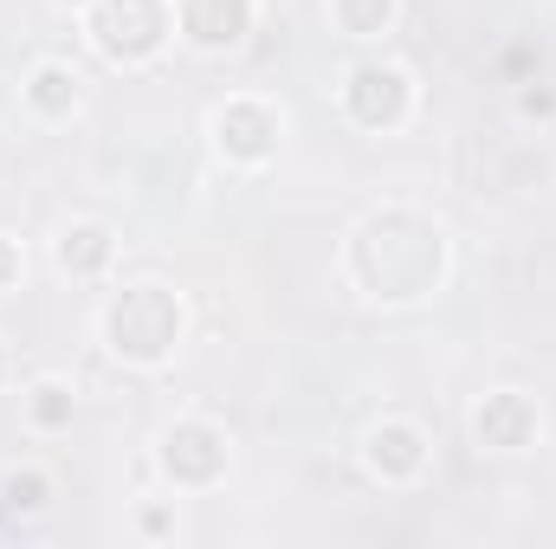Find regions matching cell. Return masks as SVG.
<instances>
[{
	"label": "cell",
	"instance_id": "obj_15",
	"mask_svg": "<svg viewBox=\"0 0 556 549\" xmlns=\"http://www.w3.org/2000/svg\"><path fill=\"white\" fill-rule=\"evenodd\" d=\"M13 278H20V246H13V240H0V291H7Z\"/></svg>",
	"mask_w": 556,
	"mask_h": 549
},
{
	"label": "cell",
	"instance_id": "obj_12",
	"mask_svg": "<svg viewBox=\"0 0 556 549\" xmlns=\"http://www.w3.org/2000/svg\"><path fill=\"white\" fill-rule=\"evenodd\" d=\"M337 20H343V33L369 39V33H382L395 20V0H337Z\"/></svg>",
	"mask_w": 556,
	"mask_h": 549
},
{
	"label": "cell",
	"instance_id": "obj_2",
	"mask_svg": "<svg viewBox=\"0 0 556 549\" xmlns=\"http://www.w3.org/2000/svg\"><path fill=\"white\" fill-rule=\"evenodd\" d=\"M104 336H111V349L130 356V362H162V356L175 349V336H181V304H175V291H162V284H130V291L104 310Z\"/></svg>",
	"mask_w": 556,
	"mask_h": 549
},
{
	"label": "cell",
	"instance_id": "obj_4",
	"mask_svg": "<svg viewBox=\"0 0 556 549\" xmlns=\"http://www.w3.org/2000/svg\"><path fill=\"white\" fill-rule=\"evenodd\" d=\"M343 104H350V117L363 130H389V124L408 117V72H395V65H356L350 85H343Z\"/></svg>",
	"mask_w": 556,
	"mask_h": 549
},
{
	"label": "cell",
	"instance_id": "obj_7",
	"mask_svg": "<svg viewBox=\"0 0 556 549\" xmlns=\"http://www.w3.org/2000/svg\"><path fill=\"white\" fill-rule=\"evenodd\" d=\"M472 433H479V446H492V452H518V446H531V433H538V408H531L525 395H485V408L472 413Z\"/></svg>",
	"mask_w": 556,
	"mask_h": 549
},
{
	"label": "cell",
	"instance_id": "obj_14",
	"mask_svg": "<svg viewBox=\"0 0 556 549\" xmlns=\"http://www.w3.org/2000/svg\"><path fill=\"white\" fill-rule=\"evenodd\" d=\"M33 420H39V426H65V420H72V395H65L59 382H46V388L33 395Z\"/></svg>",
	"mask_w": 556,
	"mask_h": 549
},
{
	"label": "cell",
	"instance_id": "obj_1",
	"mask_svg": "<svg viewBox=\"0 0 556 549\" xmlns=\"http://www.w3.org/2000/svg\"><path fill=\"white\" fill-rule=\"evenodd\" d=\"M440 259H446L440 227L420 220V214H376V220L356 233V253H350L363 291H376V297H389V304L420 297V291L440 278Z\"/></svg>",
	"mask_w": 556,
	"mask_h": 549
},
{
	"label": "cell",
	"instance_id": "obj_13",
	"mask_svg": "<svg viewBox=\"0 0 556 549\" xmlns=\"http://www.w3.org/2000/svg\"><path fill=\"white\" fill-rule=\"evenodd\" d=\"M46 491H52V485H46L39 472H13V478H7V505H13V511H39Z\"/></svg>",
	"mask_w": 556,
	"mask_h": 549
},
{
	"label": "cell",
	"instance_id": "obj_10",
	"mask_svg": "<svg viewBox=\"0 0 556 549\" xmlns=\"http://www.w3.org/2000/svg\"><path fill=\"white\" fill-rule=\"evenodd\" d=\"M104 259H111V233L104 227H65L59 233V266L65 272H104Z\"/></svg>",
	"mask_w": 556,
	"mask_h": 549
},
{
	"label": "cell",
	"instance_id": "obj_6",
	"mask_svg": "<svg viewBox=\"0 0 556 549\" xmlns=\"http://www.w3.org/2000/svg\"><path fill=\"white\" fill-rule=\"evenodd\" d=\"M181 26H188L194 46L227 52V46L247 39V26H253V0H181Z\"/></svg>",
	"mask_w": 556,
	"mask_h": 549
},
{
	"label": "cell",
	"instance_id": "obj_5",
	"mask_svg": "<svg viewBox=\"0 0 556 549\" xmlns=\"http://www.w3.org/2000/svg\"><path fill=\"white\" fill-rule=\"evenodd\" d=\"M162 465H168L181 485H214V478L227 472V439H220L207 420H181V426H168V439H162Z\"/></svg>",
	"mask_w": 556,
	"mask_h": 549
},
{
	"label": "cell",
	"instance_id": "obj_9",
	"mask_svg": "<svg viewBox=\"0 0 556 549\" xmlns=\"http://www.w3.org/2000/svg\"><path fill=\"white\" fill-rule=\"evenodd\" d=\"M369 465L382 478H415L420 465H427V439H420L408 420H389V426L369 433Z\"/></svg>",
	"mask_w": 556,
	"mask_h": 549
},
{
	"label": "cell",
	"instance_id": "obj_3",
	"mask_svg": "<svg viewBox=\"0 0 556 549\" xmlns=\"http://www.w3.org/2000/svg\"><path fill=\"white\" fill-rule=\"evenodd\" d=\"M162 33H168V7L162 0H98V13H91L98 52L104 59H124V65L149 59L162 46Z\"/></svg>",
	"mask_w": 556,
	"mask_h": 549
},
{
	"label": "cell",
	"instance_id": "obj_16",
	"mask_svg": "<svg viewBox=\"0 0 556 549\" xmlns=\"http://www.w3.org/2000/svg\"><path fill=\"white\" fill-rule=\"evenodd\" d=\"M525 111H531V117H538V111H556V98L551 91H525Z\"/></svg>",
	"mask_w": 556,
	"mask_h": 549
},
{
	"label": "cell",
	"instance_id": "obj_18",
	"mask_svg": "<svg viewBox=\"0 0 556 549\" xmlns=\"http://www.w3.org/2000/svg\"><path fill=\"white\" fill-rule=\"evenodd\" d=\"M0 369H7V362H0Z\"/></svg>",
	"mask_w": 556,
	"mask_h": 549
},
{
	"label": "cell",
	"instance_id": "obj_11",
	"mask_svg": "<svg viewBox=\"0 0 556 549\" xmlns=\"http://www.w3.org/2000/svg\"><path fill=\"white\" fill-rule=\"evenodd\" d=\"M26 98H33V111H39V117H65V111L78 104V78H72L65 65H39V72H33V85H26Z\"/></svg>",
	"mask_w": 556,
	"mask_h": 549
},
{
	"label": "cell",
	"instance_id": "obj_17",
	"mask_svg": "<svg viewBox=\"0 0 556 549\" xmlns=\"http://www.w3.org/2000/svg\"><path fill=\"white\" fill-rule=\"evenodd\" d=\"M65 7H85V0H65Z\"/></svg>",
	"mask_w": 556,
	"mask_h": 549
},
{
	"label": "cell",
	"instance_id": "obj_8",
	"mask_svg": "<svg viewBox=\"0 0 556 549\" xmlns=\"http://www.w3.org/2000/svg\"><path fill=\"white\" fill-rule=\"evenodd\" d=\"M214 137H220V149H227L233 162H266L273 142H278V117L266 104H227L220 124H214Z\"/></svg>",
	"mask_w": 556,
	"mask_h": 549
}]
</instances>
